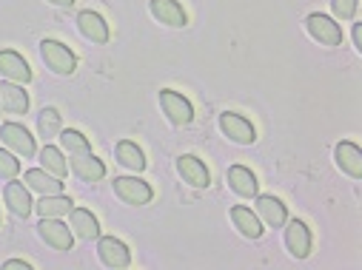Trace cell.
<instances>
[{
  "label": "cell",
  "mask_w": 362,
  "mask_h": 270,
  "mask_svg": "<svg viewBox=\"0 0 362 270\" xmlns=\"http://www.w3.org/2000/svg\"><path fill=\"white\" fill-rule=\"evenodd\" d=\"M40 57H43V63L54 71V74H63V77H69V74H74V68H77V57H74V51L69 49V46H63L60 40H43L40 43Z\"/></svg>",
  "instance_id": "6da1fadb"
},
{
  "label": "cell",
  "mask_w": 362,
  "mask_h": 270,
  "mask_svg": "<svg viewBox=\"0 0 362 270\" xmlns=\"http://www.w3.org/2000/svg\"><path fill=\"white\" fill-rule=\"evenodd\" d=\"M160 106L165 111V117L171 120V125H189L194 120V106L180 94V92H171V88H163L160 92Z\"/></svg>",
  "instance_id": "7a4b0ae2"
},
{
  "label": "cell",
  "mask_w": 362,
  "mask_h": 270,
  "mask_svg": "<svg viewBox=\"0 0 362 270\" xmlns=\"http://www.w3.org/2000/svg\"><path fill=\"white\" fill-rule=\"evenodd\" d=\"M37 233L46 245H52L54 250H71V242H74V233L69 225H63L57 216H40V225H37Z\"/></svg>",
  "instance_id": "3957f363"
},
{
  "label": "cell",
  "mask_w": 362,
  "mask_h": 270,
  "mask_svg": "<svg viewBox=\"0 0 362 270\" xmlns=\"http://www.w3.org/2000/svg\"><path fill=\"white\" fill-rule=\"evenodd\" d=\"M115 194L126 202V205H148L154 191L148 188V183L143 179H134V176H117L115 179Z\"/></svg>",
  "instance_id": "277c9868"
},
{
  "label": "cell",
  "mask_w": 362,
  "mask_h": 270,
  "mask_svg": "<svg viewBox=\"0 0 362 270\" xmlns=\"http://www.w3.org/2000/svg\"><path fill=\"white\" fill-rule=\"evenodd\" d=\"M177 173L183 176V183H189L192 188H209L211 185V173H209L206 162L194 154H183L177 159Z\"/></svg>",
  "instance_id": "5b68a950"
},
{
  "label": "cell",
  "mask_w": 362,
  "mask_h": 270,
  "mask_svg": "<svg viewBox=\"0 0 362 270\" xmlns=\"http://www.w3.org/2000/svg\"><path fill=\"white\" fill-rule=\"evenodd\" d=\"M220 128H223V134H226L231 142H240V145H251V142L257 140L254 125H251L243 114H234V111L220 114Z\"/></svg>",
  "instance_id": "8992f818"
},
{
  "label": "cell",
  "mask_w": 362,
  "mask_h": 270,
  "mask_svg": "<svg viewBox=\"0 0 362 270\" xmlns=\"http://www.w3.org/2000/svg\"><path fill=\"white\" fill-rule=\"evenodd\" d=\"M98 253H100V262L112 270H123L132 264V250L126 247V242H120L115 236H103L98 242Z\"/></svg>",
  "instance_id": "52a82bcc"
},
{
  "label": "cell",
  "mask_w": 362,
  "mask_h": 270,
  "mask_svg": "<svg viewBox=\"0 0 362 270\" xmlns=\"http://www.w3.org/2000/svg\"><path fill=\"white\" fill-rule=\"evenodd\" d=\"M305 26H308V35L322 46H339L342 43V29L328 15H308Z\"/></svg>",
  "instance_id": "ba28073f"
},
{
  "label": "cell",
  "mask_w": 362,
  "mask_h": 270,
  "mask_svg": "<svg viewBox=\"0 0 362 270\" xmlns=\"http://www.w3.org/2000/svg\"><path fill=\"white\" fill-rule=\"evenodd\" d=\"M0 137H4V142L18 154V157H35V137L18 125V123H4L0 125Z\"/></svg>",
  "instance_id": "9c48e42d"
},
{
  "label": "cell",
  "mask_w": 362,
  "mask_h": 270,
  "mask_svg": "<svg viewBox=\"0 0 362 270\" xmlns=\"http://www.w3.org/2000/svg\"><path fill=\"white\" fill-rule=\"evenodd\" d=\"M286 247L291 250L294 259H305L311 253V231L303 219H291L286 228Z\"/></svg>",
  "instance_id": "30bf717a"
},
{
  "label": "cell",
  "mask_w": 362,
  "mask_h": 270,
  "mask_svg": "<svg viewBox=\"0 0 362 270\" xmlns=\"http://www.w3.org/2000/svg\"><path fill=\"white\" fill-rule=\"evenodd\" d=\"M77 26H80V35L92 43H109V23L103 20V15L86 9L77 15Z\"/></svg>",
  "instance_id": "8fae6325"
},
{
  "label": "cell",
  "mask_w": 362,
  "mask_h": 270,
  "mask_svg": "<svg viewBox=\"0 0 362 270\" xmlns=\"http://www.w3.org/2000/svg\"><path fill=\"white\" fill-rule=\"evenodd\" d=\"M69 228L74 236L80 239H98L100 236V225H98V216L92 211H86V208H71L69 211Z\"/></svg>",
  "instance_id": "7c38bea8"
},
{
  "label": "cell",
  "mask_w": 362,
  "mask_h": 270,
  "mask_svg": "<svg viewBox=\"0 0 362 270\" xmlns=\"http://www.w3.org/2000/svg\"><path fill=\"white\" fill-rule=\"evenodd\" d=\"M23 183L29 191H37L40 197H52V194H63V183L54 173H46V168H32L23 173Z\"/></svg>",
  "instance_id": "4fadbf2b"
},
{
  "label": "cell",
  "mask_w": 362,
  "mask_h": 270,
  "mask_svg": "<svg viewBox=\"0 0 362 270\" xmlns=\"http://www.w3.org/2000/svg\"><path fill=\"white\" fill-rule=\"evenodd\" d=\"M257 216L265 222V225H271V228H283L286 222H288V211H286V205L277 200V197H257Z\"/></svg>",
  "instance_id": "5bb4252c"
},
{
  "label": "cell",
  "mask_w": 362,
  "mask_h": 270,
  "mask_svg": "<svg viewBox=\"0 0 362 270\" xmlns=\"http://www.w3.org/2000/svg\"><path fill=\"white\" fill-rule=\"evenodd\" d=\"M71 171L83 179V183H98V179L106 176V165H103L92 151H88V154H74Z\"/></svg>",
  "instance_id": "9a60e30c"
},
{
  "label": "cell",
  "mask_w": 362,
  "mask_h": 270,
  "mask_svg": "<svg viewBox=\"0 0 362 270\" xmlns=\"http://www.w3.org/2000/svg\"><path fill=\"white\" fill-rule=\"evenodd\" d=\"M0 74L9 77L12 82H29L32 80V68L29 63L18 54V51H0Z\"/></svg>",
  "instance_id": "2e32d148"
},
{
  "label": "cell",
  "mask_w": 362,
  "mask_h": 270,
  "mask_svg": "<svg viewBox=\"0 0 362 270\" xmlns=\"http://www.w3.org/2000/svg\"><path fill=\"white\" fill-rule=\"evenodd\" d=\"M334 157H337V165H339L351 179H359V176H362V151H359V145H354V142H339L337 151H334Z\"/></svg>",
  "instance_id": "e0dca14e"
},
{
  "label": "cell",
  "mask_w": 362,
  "mask_h": 270,
  "mask_svg": "<svg viewBox=\"0 0 362 270\" xmlns=\"http://www.w3.org/2000/svg\"><path fill=\"white\" fill-rule=\"evenodd\" d=\"M148 9L165 26H174V29L177 26H186V12H183V6H180L177 0H151Z\"/></svg>",
  "instance_id": "ac0fdd59"
},
{
  "label": "cell",
  "mask_w": 362,
  "mask_h": 270,
  "mask_svg": "<svg viewBox=\"0 0 362 270\" xmlns=\"http://www.w3.org/2000/svg\"><path fill=\"white\" fill-rule=\"evenodd\" d=\"M228 185L237 197H245V200L257 197V176L245 165H231L228 168Z\"/></svg>",
  "instance_id": "d6986e66"
},
{
  "label": "cell",
  "mask_w": 362,
  "mask_h": 270,
  "mask_svg": "<svg viewBox=\"0 0 362 270\" xmlns=\"http://www.w3.org/2000/svg\"><path fill=\"white\" fill-rule=\"evenodd\" d=\"M4 197H6V205H9V211L15 214V216H21V219H26L29 214H32V197H29V188L26 185H21V183H9L6 185V191H4Z\"/></svg>",
  "instance_id": "ffe728a7"
},
{
  "label": "cell",
  "mask_w": 362,
  "mask_h": 270,
  "mask_svg": "<svg viewBox=\"0 0 362 270\" xmlns=\"http://www.w3.org/2000/svg\"><path fill=\"white\" fill-rule=\"evenodd\" d=\"M0 106H4L9 114H26L29 109V97L21 85L15 82H0Z\"/></svg>",
  "instance_id": "44dd1931"
},
{
  "label": "cell",
  "mask_w": 362,
  "mask_h": 270,
  "mask_svg": "<svg viewBox=\"0 0 362 270\" xmlns=\"http://www.w3.org/2000/svg\"><path fill=\"white\" fill-rule=\"evenodd\" d=\"M231 222L237 225V231H240L245 239H259V236H262V222H259V216H257L254 211L243 208V205L231 208Z\"/></svg>",
  "instance_id": "7402d4cb"
},
{
  "label": "cell",
  "mask_w": 362,
  "mask_h": 270,
  "mask_svg": "<svg viewBox=\"0 0 362 270\" xmlns=\"http://www.w3.org/2000/svg\"><path fill=\"white\" fill-rule=\"evenodd\" d=\"M117 162H120V165H126L129 171H137V173L146 168V157H143V151H140L132 140L117 142Z\"/></svg>",
  "instance_id": "603a6c76"
},
{
  "label": "cell",
  "mask_w": 362,
  "mask_h": 270,
  "mask_svg": "<svg viewBox=\"0 0 362 270\" xmlns=\"http://www.w3.org/2000/svg\"><path fill=\"white\" fill-rule=\"evenodd\" d=\"M35 208H37L40 216H66L74 205H71L69 197H63V194H52V197H40V202H37Z\"/></svg>",
  "instance_id": "cb8c5ba5"
},
{
  "label": "cell",
  "mask_w": 362,
  "mask_h": 270,
  "mask_svg": "<svg viewBox=\"0 0 362 270\" xmlns=\"http://www.w3.org/2000/svg\"><path fill=\"white\" fill-rule=\"evenodd\" d=\"M40 162H43V168H46L49 173H54L57 179H63V176L69 173V165H66L63 154H60L54 145H46V148L40 151Z\"/></svg>",
  "instance_id": "d4e9b609"
},
{
  "label": "cell",
  "mask_w": 362,
  "mask_h": 270,
  "mask_svg": "<svg viewBox=\"0 0 362 270\" xmlns=\"http://www.w3.org/2000/svg\"><path fill=\"white\" fill-rule=\"evenodd\" d=\"M57 137H60V142H63V148H66L69 154H88V151H92V145H88V137H83V134L74 131V128H66V131H60Z\"/></svg>",
  "instance_id": "484cf974"
},
{
  "label": "cell",
  "mask_w": 362,
  "mask_h": 270,
  "mask_svg": "<svg viewBox=\"0 0 362 270\" xmlns=\"http://www.w3.org/2000/svg\"><path fill=\"white\" fill-rule=\"evenodd\" d=\"M37 128H40V137H57L60 134V114L57 109H43L40 117H37Z\"/></svg>",
  "instance_id": "4316f807"
},
{
  "label": "cell",
  "mask_w": 362,
  "mask_h": 270,
  "mask_svg": "<svg viewBox=\"0 0 362 270\" xmlns=\"http://www.w3.org/2000/svg\"><path fill=\"white\" fill-rule=\"evenodd\" d=\"M18 173H21V162L9 151H0V176H4V179H15Z\"/></svg>",
  "instance_id": "83f0119b"
},
{
  "label": "cell",
  "mask_w": 362,
  "mask_h": 270,
  "mask_svg": "<svg viewBox=\"0 0 362 270\" xmlns=\"http://www.w3.org/2000/svg\"><path fill=\"white\" fill-rule=\"evenodd\" d=\"M331 9L337 20H351L356 15V0H331Z\"/></svg>",
  "instance_id": "f1b7e54d"
},
{
  "label": "cell",
  "mask_w": 362,
  "mask_h": 270,
  "mask_svg": "<svg viewBox=\"0 0 362 270\" xmlns=\"http://www.w3.org/2000/svg\"><path fill=\"white\" fill-rule=\"evenodd\" d=\"M4 267H6V270H32V264L23 262V259H9Z\"/></svg>",
  "instance_id": "f546056e"
},
{
  "label": "cell",
  "mask_w": 362,
  "mask_h": 270,
  "mask_svg": "<svg viewBox=\"0 0 362 270\" xmlns=\"http://www.w3.org/2000/svg\"><path fill=\"white\" fill-rule=\"evenodd\" d=\"M354 46H356V51H362V26L359 23L354 26Z\"/></svg>",
  "instance_id": "4dcf8cb0"
},
{
  "label": "cell",
  "mask_w": 362,
  "mask_h": 270,
  "mask_svg": "<svg viewBox=\"0 0 362 270\" xmlns=\"http://www.w3.org/2000/svg\"><path fill=\"white\" fill-rule=\"evenodd\" d=\"M49 4H54V6H71L74 0H49Z\"/></svg>",
  "instance_id": "1f68e13d"
}]
</instances>
